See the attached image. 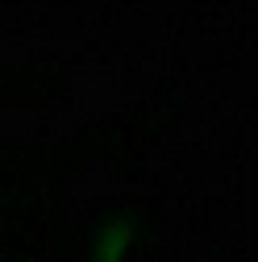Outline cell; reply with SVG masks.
I'll list each match as a JSON object with an SVG mask.
<instances>
[{
  "instance_id": "6da1fadb",
  "label": "cell",
  "mask_w": 258,
  "mask_h": 262,
  "mask_svg": "<svg viewBox=\"0 0 258 262\" xmlns=\"http://www.w3.org/2000/svg\"><path fill=\"white\" fill-rule=\"evenodd\" d=\"M129 237H134V225H129V221H113L104 229V237H100V262H121Z\"/></svg>"
}]
</instances>
